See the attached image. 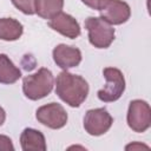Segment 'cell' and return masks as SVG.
<instances>
[{
  "mask_svg": "<svg viewBox=\"0 0 151 151\" xmlns=\"http://www.w3.org/2000/svg\"><path fill=\"white\" fill-rule=\"evenodd\" d=\"M87 81L67 70L60 72L55 80V94L71 107H79L88 94Z\"/></svg>",
  "mask_w": 151,
  "mask_h": 151,
  "instance_id": "6da1fadb",
  "label": "cell"
},
{
  "mask_svg": "<svg viewBox=\"0 0 151 151\" xmlns=\"http://www.w3.org/2000/svg\"><path fill=\"white\" fill-rule=\"evenodd\" d=\"M54 86L53 73L45 67L38 70L34 74L22 79V92L31 100H39L51 93Z\"/></svg>",
  "mask_w": 151,
  "mask_h": 151,
  "instance_id": "7a4b0ae2",
  "label": "cell"
},
{
  "mask_svg": "<svg viewBox=\"0 0 151 151\" xmlns=\"http://www.w3.org/2000/svg\"><path fill=\"white\" fill-rule=\"evenodd\" d=\"M88 40L96 48H107L114 40V28L100 17H88L85 20Z\"/></svg>",
  "mask_w": 151,
  "mask_h": 151,
  "instance_id": "3957f363",
  "label": "cell"
},
{
  "mask_svg": "<svg viewBox=\"0 0 151 151\" xmlns=\"http://www.w3.org/2000/svg\"><path fill=\"white\" fill-rule=\"evenodd\" d=\"M103 76L106 84L98 91V98L105 103L118 100L125 91V78L122 71L116 67H105L103 70Z\"/></svg>",
  "mask_w": 151,
  "mask_h": 151,
  "instance_id": "277c9868",
  "label": "cell"
},
{
  "mask_svg": "<svg viewBox=\"0 0 151 151\" xmlns=\"http://www.w3.org/2000/svg\"><path fill=\"white\" fill-rule=\"evenodd\" d=\"M129 127L138 133L145 132L151 125V109L150 105L142 99H134L130 103L127 116Z\"/></svg>",
  "mask_w": 151,
  "mask_h": 151,
  "instance_id": "5b68a950",
  "label": "cell"
},
{
  "mask_svg": "<svg viewBox=\"0 0 151 151\" xmlns=\"http://www.w3.org/2000/svg\"><path fill=\"white\" fill-rule=\"evenodd\" d=\"M113 118L106 109H92L85 113L84 129L91 136H101L106 133L112 126Z\"/></svg>",
  "mask_w": 151,
  "mask_h": 151,
  "instance_id": "8992f818",
  "label": "cell"
},
{
  "mask_svg": "<svg viewBox=\"0 0 151 151\" xmlns=\"http://www.w3.org/2000/svg\"><path fill=\"white\" fill-rule=\"evenodd\" d=\"M35 118L42 125L58 130L66 125L67 123V112L58 103H50L40 106L35 112Z\"/></svg>",
  "mask_w": 151,
  "mask_h": 151,
  "instance_id": "52a82bcc",
  "label": "cell"
},
{
  "mask_svg": "<svg viewBox=\"0 0 151 151\" xmlns=\"http://www.w3.org/2000/svg\"><path fill=\"white\" fill-rule=\"evenodd\" d=\"M99 12L100 18L110 25H122L131 17L130 6L123 0H109Z\"/></svg>",
  "mask_w": 151,
  "mask_h": 151,
  "instance_id": "ba28073f",
  "label": "cell"
},
{
  "mask_svg": "<svg viewBox=\"0 0 151 151\" xmlns=\"http://www.w3.org/2000/svg\"><path fill=\"white\" fill-rule=\"evenodd\" d=\"M48 26L55 32L70 39H76L80 35L79 22L72 15L64 12H59L57 15L51 18L48 20Z\"/></svg>",
  "mask_w": 151,
  "mask_h": 151,
  "instance_id": "9c48e42d",
  "label": "cell"
},
{
  "mask_svg": "<svg viewBox=\"0 0 151 151\" xmlns=\"http://www.w3.org/2000/svg\"><path fill=\"white\" fill-rule=\"evenodd\" d=\"M53 60L63 70H68L71 67H76L81 61V52L79 48L68 46L65 44H60L53 48L52 52Z\"/></svg>",
  "mask_w": 151,
  "mask_h": 151,
  "instance_id": "30bf717a",
  "label": "cell"
},
{
  "mask_svg": "<svg viewBox=\"0 0 151 151\" xmlns=\"http://www.w3.org/2000/svg\"><path fill=\"white\" fill-rule=\"evenodd\" d=\"M20 144L21 149L24 151H45L47 149L46 146V139L42 132L39 130L32 129V127H26L20 136Z\"/></svg>",
  "mask_w": 151,
  "mask_h": 151,
  "instance_id": "8fae6325",
  "label": "cell"
},
{
  "mask_svg": "<svg viewBox=\"0 0 151 151\" xmlns=\"http://www.w3.org/2000/svg\"><path fill=\"white\" fill-rule=\"evenodd\" d=\"M24 32V26L21 22L13 18H1L0 19V39L5 41L18 40Z\"/></svg>",
  "mask_w": 151,
  "mask_h": 151,
  "instance_id": "7c38bea8",
  "label": "cell"
},
{
  "mask_svg": "<svg viewBox=\"0 0 151 151\" xmlns=\"http://www.w3.org/2000/svg\"><path fill=\"white\" fill-rule=\"evenodd\" d=\"M21 78V71L13 64V61L4 53L0 54V83L14 84Z\"/></svg>",
  "mask_w": 151,
  "mask_h": 151,
  "instance_id": "4fadbf2b",
  "label": "cell"
},
{
  "mask_svg": "<svg viewBox=\"0 0 151 151\" xmlns=\"http://www.w3.org/2000/svg\"><path fill=\"white\" fill-rule=\"evenodd\" d=\"M64 7V0H35L34 9L35 13L46 20H50L59 12H61Z\"/></svg>",
  "mask_w": 151,
  "mask_h": 151,
  "instance_id": "5bb4252c",
  "label": "cell"
},
{
  "mask_svg": "<svg viewBox=\"0 0 151 151\" xmlns=\"http://www.w3.org/2000/svg\"><path fill=\"white\" fill-rule=\"evenodd\" d=\"M11 1L24 14L32 15V14L35 13V9H34V2H35V0H11Z\"/></svg>",
  "mask_w": 151,
  "mask_h": 151,
  "instance_id": "9a60e30c",
  "label": "cell"
},
{
  "mask_svg": "<svg viewBox=\"0 0 151 151\" xmlns=\"http://www.w3.org/2000/svg\"><path fill=\"white\" fill-rule=\"evenodd\" d=\"M0 151H14V145L9 137L0 134Z\"/></svg>",
  "mask_w": 151,
  "mask_h": 151,
  "instance_id": "2e32d148",
  "label": "cell"
},
{
  "mask_svg": "<svg viewBox=\"0 0 151 151\" xmlns=\"http://www.w3.org/2000/svg\"><path fill=\"white\" fill-rule=\"evenodd\" d=\"M107 1L109 0H81V2L85 4L87 7H90L92 9H97V11H100Z\"/></svg>",
  "mask_w": 151,
  "mask_h": 151,
  "instance_id": "e0dca14e",
  "label": "cell"
},
{
  "mask_svg": "<svg viewBox=\"0 0 151 151\" xmlns=\"http://www.w3.org/2000/svg\"><path fill=\"white\" fill-rule=\"evenodd\" d=\"M142 147H144V149H149L146 145H143V144H137V143H134V144H130V145H127L125 149L126 150H130V149H142Z\"/></svg>",
  "mask_w": 151,
  "mask_h": 151,
  "instance_id": "ac0fdd59",
  "label": "cell"
},
{
  "mask_svg": "<svg viewBox=\"0 0 151 151\" xmlns=\"http://www.w3.org/2000/svg\"><path fill=\"white\" fill-rule=\"evenodd\" d=\"M5 119H6V112H5V110L0 106V126L5 123Z\"/></svg>",
  "mask_w": 151,
  "mask_h": 151,
  "instance_id": "d6986e66",
  "label": "cell"
}]
</instances>
